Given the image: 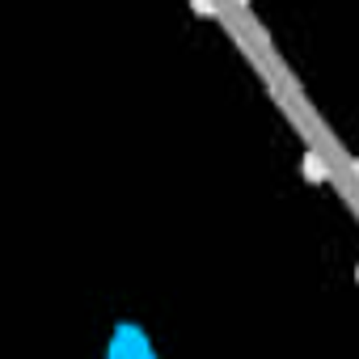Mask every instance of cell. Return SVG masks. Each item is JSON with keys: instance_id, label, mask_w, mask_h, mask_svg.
Listing matches in <instances>:
<instances>
[{"instance_id": "obj_1", "label": "cell", "mask_w": 359, "mask_h": 359, "mask_svg": "<svg viewBox=\"0 0 359 359\" xmlns=\"http://www.w3.org/2000/svg\"><path fill=\"white\" fill-rule=\"evenodd\" d=\"M304 173L313 177V182H321V177H325V165H321L317 156H304Z\"/></svg>"}, {"instance_id": "obj_2", "label": "cell", "mask_w": 359, "mask_h": 359, "mask_svg": "<svg viewBox=\"0 0 359 359\" xmlns=\"http://www.w3.org/2000/svg\"><path fill=\"white\" fill-rule=\"evenodd\" d=\"M195 5V13H212V0H191Z\"/></svg>"}]
</instances>
